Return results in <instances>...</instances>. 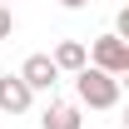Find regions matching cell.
I'll return each mask as SVG.
<instances>
[{"instance_id":"cell-4","label":"cell","mask_w":129,"mask_h":129,"mask_svg":"<svg viewBox=\"0 0 129 129\" xmlns=\"http://www.w3.org/2000/svg\"><path fill=\"white\" fill-rule=\"evenodd\" d=\"M20 80L30 84V89H55L60 70H55V60H50V55H30V60L20 64Z\"/></svg>"},{"instance_id":"cell-8","label":"cell","mask_w":129,"mask_h":129,"mask_svg":"<svg viewBox=\"0 0 129 129\" xmlns=\"http://www.w3.org/2000/svg\"><path fill=\"white\" fill-rule=\"evenodd\" d=\"M60 5H64V10H80V5H89V0H60Z\"/></svg>"},{"instance_id":"cell-7","label":"cell","mask_w":129,"mask_h":129,"mask_svg":"<svg viewBox=\"0 0 129 129\" xmlns=\"http://www.w3.org/2000/svg\"><path fill=\"white\" fill-rule=\"evenodd\" d=\"M15 35V15H10V5H0V40H10Z\"/></svg>"},{"instance_id":"cell-5","label":"cell","mask_w":129,"mask_h":129,"mask_svg":"<svg viewBox=\"0 0 129 129\" xmlns=\"http://www.w3.org/2000/svg\"><path fill=\"white\" fill-rule=\"evenodd\" d=\"M50 60H55V70H60V75H64V70L75 75V70H84V64H89V50H84L80 40H60Z\"/></svg>"},{"instance_id":"cell-2","label":"cell","mask_w":129,"mask_h":129,"mask_svg":"<svg viewBox=\"0 0 129 129\" xmlns=\"http://www.w3.org/2000/svg\"><path fill=\"white\" fill-rule=\"evenodd\" d=\"M89 64L94 70H104V75H129V40H119V35H99L94 45H89Z\"/></svg>"},{"instance_id":"cell-3","label":"cell","mask_w":129,"mask_h":129,"mask_svg":"<svg viewBox=\"0 0 129 129\" xmlns=\"http://www.w3.org/2000/svg\"><path fill=\"white\" fill-rule=\"evenodd\" d=\"M30 99H35V89L20 80V75H0V109L5 114H25Z\"/></svg>"},{"instance_id":"cell-1","label":"cell","mask_w":129,"mask_h":129,"mask_svg":"<svg viewBox=\"0 0 129 129\" xmlns=\"http://www.w3.org/2000/svg\"><path fill=\"white\" fill-rule=\"evenodd\" d=\"M75 94L89 109H114L119 104V80L104 75V70H94V64H84V70H75Z\"/></svg>"},{"instance_id":"cell-9","label":"cell","mask_w":129,"mask_h":129,"mask_svg":"<svg viewBox=\"0 0 129 129\" xmlns=\"http://www.w3.org/2000/svg\"><path fill=\"white\" fill-rule=\"evenodd\" d=\"M0 5H10V0H0Z\"/></svg>"},{"instance_id":"cell-6","label":"cell","mask_w":129,"mask_h":129,"mask_svg":"<svg viewBox=\"0 0 129 129\" xmlns=\"http://www.w3.org/2000/svg\"><path fill=\"white\" fill-rule=\"evenodd\" d=\"M40 124H45V129H84V119H80V109H75V104H50Z\"/></svg>"}]
</instances>
